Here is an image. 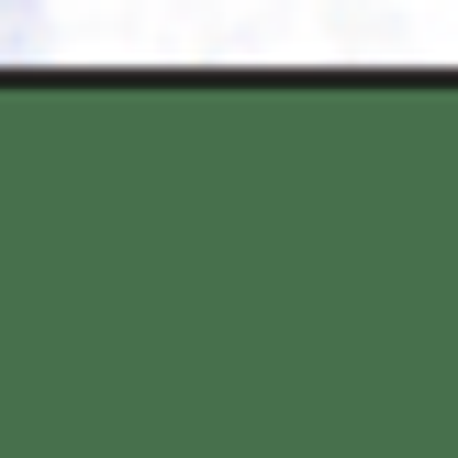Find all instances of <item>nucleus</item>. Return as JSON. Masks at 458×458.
Here are the masks:
<instances>
[{
  "mask_svg": "<svg viewBox=\"0 0 458 458\" xmlns=\"http://www.w3.org/2000/svg\"><path fill=\"white\" fill-rule=\"evenodd\" d=\"M45 45V0H0V67Z\"/></svg>",
  "mask_w": 458,
  "mask_h": 458,
  "instance_id": "nucleus-1",
  "label": "nucleus"
}]
</instances>
